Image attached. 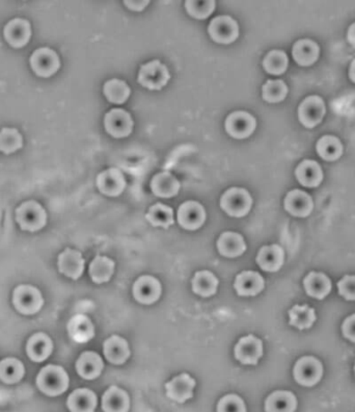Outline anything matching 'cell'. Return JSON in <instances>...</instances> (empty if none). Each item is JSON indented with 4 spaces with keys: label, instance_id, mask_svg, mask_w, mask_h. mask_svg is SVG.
Here are the masks:
<instances>
[{
    "label": "cell",
    "instance_id": "6da1fadb",
    "mask_svg": "<svg viewBox=\"0 0 355 412\" xmlns=\"http://www.w3.org/2000/svg\"><path fill=\"white\" fill-rule=\"evenodd\" d=\"M67 372L59 365H49L43 367L37 376V387L42 393L50 396L63 394L69 387Z\"/></svg>",
    "mask_w": 355,
    "mask_h": 412
},
{
    "label": "cell",
    "instance_id": "7a4b0ae2",
    "mask_svg": "<svg viewBox=\"0 0 355 412\" xmlns=\"http://www.w3.org/2000/svg\"><path fill=\"white\" fill-rule=\"evenodd\" d=\"M16 221L22 230L36 233L47 224V213L39 202L30 200L16 209Z\"/></svg>",
    "mask_w": 355,
    "mask_h": 412
},
{
    "label": "cell",
    "instance_id": "3957f363",
    "mask_svg": "<svg viewBox=\"0 0 355 412\" xmlns=\"http://www.w3.org/2000/svg\"><path fill=\"white\" fill-rule=\"evenodd\" d=\"M220 207L230 217H246L253 206V198L243 187H231L220 198Z\"/></svg>",
    "mask_w": 355,
    "mask_h": 412
},
{
    "label": "cell",
    "instance_id": "277c9868",
    "mask_svg": "<svg viewBox=\"0 0 355 412\" xmlns=\"http://www.w3.org/2000/svg\"><path fill=\"white\" fill-rule=\"evenodd\" d=\"M13 304L20 314L32 316L43 307L44 299L37 288L28 284H21L13 293Z\"/></svg>",
    "mask_w": 355,
    "mask_h": 412
},
{
    "label": "cell",
    "instance_id": "5b68a950",
    "mask_svg": "<svg viewBox=\"0 0 355 412\" xmlns=\"http://www.w3.org/2000/svg\"><path fill=\"white\" fill-rule=\"evenodd\" d=\"M169 79L171 74L169 69L158 59L143 65L138 76V83L151 91H160L167 85Z\"/></svg>",
    "mask_w": 355,
    "mask_h": 412
},
{
    "label": "cell",
    "instance_id": "8992f818",
    "mask_svg": "<svg viewBox=\"0 0 355 412\" xmlns=\"http://www.w3.org/2000/svg\"><path fill=\"white\" fill-rule=\"evenodd\" d=\"M32 71L39 77L49 78L61 68L59 54L49 47H41L32 54L30 59Z\"/></svg>",
    "mask_w": 355,
    "mask_h": 412
},
{
    "label": "cell",
    "instance_id": "52a82bcc",
    "mask_svg": "<svg viewBox=\"0 0 355 412\" xmlns=\"http://www.w3.org/2000/svg\"><path fill=\"white\" fill-rule=\"evenodd\" d=\"M224 127L231 138L243 140L251 136L255 131L257 120L248 112H234L227 117Z\"/></svg>",
    "mask_w": 355,
    "mask_h": 412
},
{
    "label": "cell",
    "instance_id": "ba28073f",
    "mask_svg": "<svg viewBox=\"0 0 355 412\" xmlns=\"http://www.w3.org/2000/svg\"><path fill=\"white\" fill-rule=\"evenodd\" d=\"M325 112V103L323 99L317 95H312L306 97L299 105V119L306 129H314L323 121Z\"/></svg>",
    "mask_w": 355,
    "mask_h": 412
},
{
    "label": "cell",
    "instance_id": "9c48e42d",
    "mask_svg": "<svg viewBox=\"0 0 355 412\" xmlns=\"http://www.w3.org/2000/svg\"><path fill=\"white\" fill-rule=\"evenodd\" d=\"M208 34L218 44H231L239 37V25L231 16L216 17L208 26Z\"/></svg>",
    "mask_w": 355,
    "mask_h": 412
},
{
    "label": "cell",
    "instance_id": "30bf717a",
    "mask_svg": "<svg viewBox=\"0 0 355 412\" xmlns=\"http://www.w3.org/2000/svg\"><path fill=\"white\" fill-rule=\"evenodd\" d=\"M295 380L302 387H314L323 375V365L313 356L302 357L294 367Z\"/></svg>",
    "mask_w": 355,
    "mask_h": 412
},
{
    "label": "cell",
    "instance_id": "8fae6325",
    "mask_svg": "<svg viewBox=\"0 0 355 412\" xmlns=\"http://www.w3.org/2000/svg\"><path fill=\"white\" fill-rule=\"evenodd\" d=\"M131 114L122 109H114L104 117V127L107 134L116 139L126 138L133 131Z\"/></svg>",
    "mask_w": 355,
    "mask_h": 412
},
{
    "label": "cell",
    "instance_id": "7c38bea8",
    "mask_svg": "<svg viewBox=\"0 0 355 412\" xmlns=\"http://www.w3.org/2000/svg\"><path fill=\"white\" fill-rule=\"evenodd\" d=\"M263 355V343L255 336H246L239 339L235 346V357L242 365H255Z\"/></svg>",
    "mask_w": 355,
    "mask_h": 412
},
{
    "label": "cell",
    "instance_id": "4fadbf2b",
    "mask_svg": "<svg viewBox=\"0 0 355 412\" xmlns=\"http://www.w3.org/2000/svg\"><path fill=\"white\" fill-rule=\"evenodd\" d=\"M178 223L186 230H196L206 221V211L196 201H186L178 209Z\"/></svg>",
    "mask_w": 355,
    "mask_h": 412
},
{
    "label": "cell",
    "instance_id": "5bb4252c",
    "mask_svg": "<svg viewBox=\"0 0 355 412\" xmlns=\"http://www.w3.org/2000/svg\"><path fill=\"white\" fill-rule=\"evenodd\" d=\"M32 25L26 19L16 18L11 20L4 26V40L13 48H23L28 45L32 37Z\"/></svg>",
    "mask_w": 355,
    "mask_h": 412
},
{
    "label": "cell",
    "instance_id": "9a60e30c",
    "mask_svg": "<svg viewBox=\"0 0 355 412\" xmlns=\"http://www.w3.org/2000/svg\"><path fill=\"white\" fill-rule=\"evenodd\" d=\"M126 179L122 172L110 168L101 172L97 177V187L100 193L108 197H118L124 192Z\"/></svg>",
    "mask_w": 355,
    "mask_h": 412
},
{
    "label": "cell",
    "instance_id": "2e32d148",
    "mask_svg": "<svg viewBox=\"0 0 355 412\" xmlns=\"http://www.w3.org/2000/svg\"><path fill=\"white\" fill-rule=\"evenodd\" d=\"M85 259L79 251L67 248L57 259L59 272L73 281L80 278L85 271Z\"/></svg>",
    "mask_w": 355,
    "mask_h": 412
},
{
    "label": "cell",
    "instance_id": "e0dca14e",
    "mask_svg": "<svg viewBox=\"0 0 355 412\" xmlns=\"http://www.w3.org/2000/svg\"><path fill=\"white\" fill-rule=\"evenodd\" d=\"M195 387V379L188 374L183 373L175 377L165 384L167 396L174 402L184 403L191 400Z\"/></svg>",
    "mask_w": 355,
    "mask_h": 412
},
{
    "label": "cell",
    "instance_id": "ac0fdd59",
    "mask_svg": "<svg viewBox=\"0 0 355 412\" xmlns=\"http://www.w3.org/2000/svg\"><path fill=\"white\" fill-rule=\"evenodd\" d=\"M284 209L294 217L306 218L314 208L312 197L301 189H293L287 194L284 202Z\"/></svg>",
    "mask_w": 355,
    "mask_h": 412
},
{
    "label": "cell",
    "instance_id": "d6986e66",
    "mask_svg": "<svg viewBox=\"0 0 355 412\" xmlns=\"http://www.w3.org/2000/svg\"><path fill=\"white\" fill-rule=\"evenodd\" d=\"M162 288L160 282L154 277L145 275L140 277L133 286V296L142 304H153L160 298Z\"/></svg>",
    "mask_w": 355,
    "mask_h": 412
},
{
    "label": "cell",
    "instance_id": "ffe728a7",
    "mask_svg": "<svg viewBox=\"0 0 355 412\" xmlns=\"http://www.w3.org/2000/svg\"><path fill=\"white\" fill-rule=\"evenodd\" d=\"M265 281L263 277L258 272L253 271H244L236 277L235 288L236 292L239 296L253 297L264 290Z\"/></svg>",
    "mask_w": 355,
    "mask_h": 412
},
{
    "label": "cell",
    "instance_id": "44dd1931",
    "mask_svg": "<svg viewBox=\"0 0 355 412\" xmlns=\"http://www.w3.org/2000/svg\"><path fill=\"white\" fill-rule=\"evenodd\" d=\"M54 351V343L47 334L43 332L34 334L28 339L26 352L30 360L35 363H43L52 355Z\"/></svg>",
    "mask_w": 355,
    "mask_h": 412
},
{
    "label": "cell",
    "instance_id": "7402d4cb",
    "mask_svg": "<svg viewBox=\"0 0 355 412\" xmlns=\"http://www.w3.org/2000/svg\"><path fill=\"white\" fill-rule=\"evenodd\" d=\"M295 176L301 186L317 187L321 184L324 174L318 163L315 160H304L295 170Z\"/></svg>",
    "mask_w": 355,
    "mask_h": 412
},
{
    "label": "cell",
    "instance_id": "603a6c76",
    "mask_svg": "<svg viewBox=\"0 0 355 412\" xmlns=\"http://www.w3.org/2000/svg\"><path fill=\"white\" fill-rule=\"evenodd\" d=\"M217 250L222 257L234 259L246 252V244L239 233L227 231L218 239Z\"/></svg>",
    "mask_w": 355,
    "mask_h": 412
},
{
    "label": "cell",
    "instance_id": "cb8c5ba5",
    "mask_svg": "<svg viewBox=\"0 0 355 412\" xmlns=\"http://www.w3.org/2000/svg\"><path fill=\"white\" fill-rule=\"evenodd\" d=\"M104 369V363L99 354L85 352L76 361V371L79 376L87 380L98 378Z\"/></svg>",
    "mask_w": 355,
    "mask_h": 412
},
{
    "label": "cell",
    "instance_id": "d4e9b609",
    "mask_svg": "<svg viewBox=\"0 0 355 412\" xmlns=\"http://www.w3.org/2000/svg\"><path fill=\"white\" fill-rule=\"evenodd\" d=\"M68 334L78 343H89L95 336V328L89 317L76 314L68 323Z\"/></svg>",
    "mask_w": 355,
    "mask_h": 412
},
{
    "label": "cell",
    "instance_id": "484cf974",
    "mask_svg": "<svg viewBox=\"0 0 355 412\" xmlns=\"http://www.w3.org/2000/svg\"><path fill=\"white\" fill-rule=\"evenodd\" d=\"M284 253L279 245L264 246L258 253L257 262L266 272H277L283 266Z\"/></svg>",
    "mask_w": 355,
    "mask_h": 412
},
{
    "label": "cell",
    "instance_id": "4316f807",
    "mask_svg": "<svg viewBox=\"0 0 355 412\" xmlns=\"http://www.w3.org/2000/svg\"><path fill=\"white\" fill-rule=\"evenodd\" d=\"M319 54L318 44L310 39L299 40L293 46V59L302 67H308L316 63Z\"/></svg>",
    "mask_w": 355,
    "mask_h": 412
},
{
    "label": "cell",
    "instance_id": "83f0119b",
    "mask_svg": "<svg viewBox=\"0 0 355 412\" xmlns=\"http://www.w3.org/2000/svg\"><path fill=\"white\" fill-rule=\"evenodd\" d=\"M180 182L169 172H162L154 176L151 182V189L154 195L160 198H173L180 191Z\"/></svg>",
    "mask_w": 355,
    "mask_h": 412
},
{
    "label": "cell",
    "instance_id": "f1b7e54d",
    "mask_svg": "<svg viewBox=\"0 0 355 412\" xmlns=\"http://www.w3.org/2000/svg\"><path fill=\"white\" fill-rule=\"evenodd\" d=\"M104 355L112 365H123L130 356L129 345L123 337L114 336L104 341Z\"/></svg>",
    "mask_w": 355,
    "mask_h": 412
},
{
    "label": "cell",
    "instance_id": "f546056e",
    "mask_svg": "<svg viewBox=\"0 0 355 412\" xmlns=\"http://www.w3.org/2000/svg\"><path fill=\"white\" fill-rule=\"evenodd\" d=\"M130 399L128 394L118 387H112L102 396V409L104 412H128Z\"/></svg>",
    "mask_w": 355,
    "mask_h": 412
},
{
    "label": "cell",
    "instance_id": "4dcf8cb0",
    "mask_svg": "<svg viewBox=\"0 0 355 412\" xmlns=\"http://www.w3.org/2000/svg\"><path fill=\"white\" fill-rule=\"evenodd\" d=\"M303 284L306 294L318 300L325 298L332 290V281L323 273L311 272Z\"/></svg>",
    "mask_w": 355,
    "mask_h": 412
},
{
    "label": "cell",
    "instance_id": "1f68e13d",
    "mask_svg": "<svg viewBox=\"0 0 355 412\" xmlns=\"http://www.w3.org/2000/svg\"><path fill=\"white\" fill-rule=\"evenodd\" d=\"M71 412H94L97 406V396L88 389H78L70 394L67 401Z\"/></svg>",
    "mask_w": 355,
    "mask_h": 412
},
{
    "label": "cell",
    "instance_id": "d6a6232c",
    "mask_svg": "<svg viewBox=\"0 0 355 412\" xmlns=\"http://www.w3.org/2000/svg\"><path fill=\"white\" fill-rule=\"evenodd\" d=\"M296 407V396L291 392H275L265 401L266 412H294Z\"/></svg>",
    "mask_w": 355,
    "mask_h": 412
},
{
    "label": "cell",
    "instance_id": "836d02e7",
    "mask_svg": "<svg viewBox=\"0 0 355 412\" xmlns=\"http://www.w3.org/2000/svg\"><path fill=\"white\" fill-rule=\"evenodd\" d=\"M316 150L322 160L334 162L343 154V145L337 136H324L317 142Z\"/></svg>",
    "mask_w": 355,
    "mask_h": 412
},
{
    "label": "cell",
    "instance_id": "e575fe53",
    "mask_svg": "<svg viewBox=\"0 0 355 412\" xmlns=\"http://www.w3.org/2000/svg\"><path fill=\"white\" fill-rule=\"evenodd\" d=\"M193 290L200 297H211L215 294L218 288V281L213 273L209 271H200L195 273L193 279Z\"/></svg>",
    "mask_w": 355,
    "mask_h": 412
},
{
    "label": "cell",
    "instance_id": "d590c367",
    "mask_svg": "<svg viewBox=\"0 0 355 412\" xmlns=\"http://www.w3.org/2000/svg\"><path fill=\"white\" fill-rule=\"evenodd\" d=\"M25 375L23 363L17 358H6L0 361V380L6 384L18 383Z\"/></svg>",
    "mask_w": 355,
    "mask_h": 412
},
{
    "label": "cell",
    "instance_id": "8d00e7d4",
    "mask_svg": "<svg viewBox=\"0 0 355 412\" xmlns=\"http://www.w3.org/2000/svg\"><path fill=\"white\" fill-rule=\"evenodd\" d=\"M114 262L107 257H96L90 264V276L97 284L105 283L112 278Z\"/></svg>",
    "mask_w": 355,
    "mask_h": 412
},
{
    "label": "cell",
    "instance_id": "74e56055",
    "mask_svg": "<svg viewBox=\"0 0 355 412\" xmlns=\"http://www.w3.org/2000/svg\"><path fill=\"white\" fill-rule=\"evenodd\" d=\"M103 93L110 103L123 105L129 98L131 90L129 86L121 79L114 78L105 83Z\"/></svg>",
    "mask_w": 355,
    "mask_h": 412
},
{
    "label": "cell",
    "instance_id": "f35d334b",
    "mask_svg": "<svg viewBox=\"0 0 355 412\" xmlns=\"http://www.w3.org/2000/svg\"><path fill=\"white\" fill-rule=\"evenodd\" d=\"M145 219L152 226L162 227L164 229L175 223L173 208L162 204H156L155 206L150 207Z\"/></svg>",
    "mask_w": 355,
    "mask_h": 412
},
{
    "label": "cell",
    "instance_id": "ab89813d",
    "mask_svg": "<svg viewBox=\"0 0 355 412\" xmlns=\"http://www.w3.org/2000/svg\"><path fill=\"white\" fill-rule=\"evenodd\" d=\"M290 325L299 328V330L308 329L316 321L315 310L308 305H295L289 310Z\"/></svg>",
    "mask_w": 355,
    "mask_h": 412
},
{
    "label": "cell",
    "instance_id": "60d3db41",
    "mask_svg": "<svg viewBox=\"0 0 355 412\" xmlns=\"http://www.w3.org/2000/svg\"><path fill=\"white\" fill-rule=\"evenodd\" d=\"M23 147V136L18 129L4 127L0 131V151L12 154Z\"/></svg>",
    "mask_w": 355,
    "mask_h": 412
},
{
    "label": "cell",
    "instance_id": "b9f144b4",
    "mask_svg": "<svg viewBox=\"0 0 355 412\" xmlns=\"http://www.w3.org/2000/svg\"><path fill=\"white\" fill-rule=\"evenodd\" d=\"M288 57L282 50H271L263 59V68L271 75L284 74L288 69Z\"/></svg>",
    "mask_w": 355,
    "mask_h": 412
},
{
    "label": "cell",
    "instance_id": "7bdbcfd3",
    "mask_svg": "<svg viewBox=\"0 0 355 412\" xmlns=\"http://www.w3.org/2000/svg\"><path fill=\"white\" fill-rule=\"evenodd\" d=\"M288 95V87L282 79L267 81L262 87V97L268 103H279Z\"/></svg>",
    "mask_w": 355,
    "mask_h": 412
},
{
    "label": "cell",
    "instance_id": "ee69618b",
    "mask_svg": "<svg viewBox=\"0 0 355 412\" xmlns=\"http://www.w3.org/2000/svg\"><path fill=\"white\" fill-rule=\"evenodd\" d=\"M215 1L214 0H205V1H195L188 0L185 2V8L191 17L195 19L204 20L208 18L215 10Z\"/></svg>",
    "mask_w": 355,
    "mask_h": 412
},
{
    "label": "cell",
    "instance_id": "f6af8a7d",
    "mask_svg": "<svg viewBox=\"0 0 355 412\" xmlns=\"http://www.w3.org/2000/svg\"><path fill=\"white\" fill-rule=\"evenodd\" d=\"M217 412H246V403L237 394H228L220 399Z\"/></svg>",
    "mask_w": 355,
    "mask_h": 412
},
{
    "label": "cell",
    "instance_id": "bcb514c9",
    "mask_svg": "<svg viewBox=\"0 0 355 412\" xmlns=\"http://www.w3.org/2000/svg\"><path fill=\"white\" fill-rule=\"evenodd\" d=\"M339 295L349 301H355V276H345L337 282Z\"/></svg>",
    "mask_w": 355,
    "mask_h": 412
},
{
    "label": "cell",
    "instance_id": "7dc6e473",
    "mask_svg": "<svg viewBox=\"0 0 355 412\" xmlns=\"http://www.w3.org/2000/svg\"><path fill=\"white\" fill-rule=\"evenodd\" d=\"M344 336L355 343V314L348 317L342 326Z\"/></svg>",
    "mask_w": 355,
    "mask_h": 412
},
{
    "label": "cell",
    "instance_id": "c3c4849f",
    "mask_svg": "<svg viewBox=\"0 0 355 412\" xmlns=\"http://www.w3.org/2000/svg\"><path fill=\"white\" fill-rule=\"evenodd\" d=\"M125 6H127L130 10L134 11V12H142L143 8L150 4L148 0H143V1H124Z\"/></svg>",
    "mask_w": 355,
    "mask_h": 412
},
{
    "label": "cell",
    "instance_id": "681fc988",
    "mask_svg": "<svg viewBox=\"0 0 355 412\" xmlns=\"http://www.w3.org/2000/svg\"><path fill=\"white\" fill-rule=\"evenodd\" d=\"M347 41L352 47L355 48V23L350 26L347 32Z\"/></svg>",
    "mask_w": 355,
    "mask_h": 412
},
{
    "label": "cell",
    "instance_id": "f907efd6",
    "mask_svg": "<svg viewBox=\"0 0 355 412\" xmlns=\"http://www.w3.org/2000/svg\"><path fill=\"white\" fill-rule=\"evenodd\" d=\"M349 78L355 83V59L352 61L349 68Z\"/></svg>",
    "mask_w": 355,
    "mask_h": 412
},
{
    "label": "cell",
    "instance_id": "816d5d0a",
    "mask_svg": "<svg viewBox=\"0 0 355 412\" xmlns=\"http://www.w3.org/2000/svg\"><path fill=\"white\" fill-rule=\"evenodd\" d=\"M354 371H355V367H354Z\"/></svg>",
    "mask_w": 355,
    "mask_h": 412
}]
</instances>
